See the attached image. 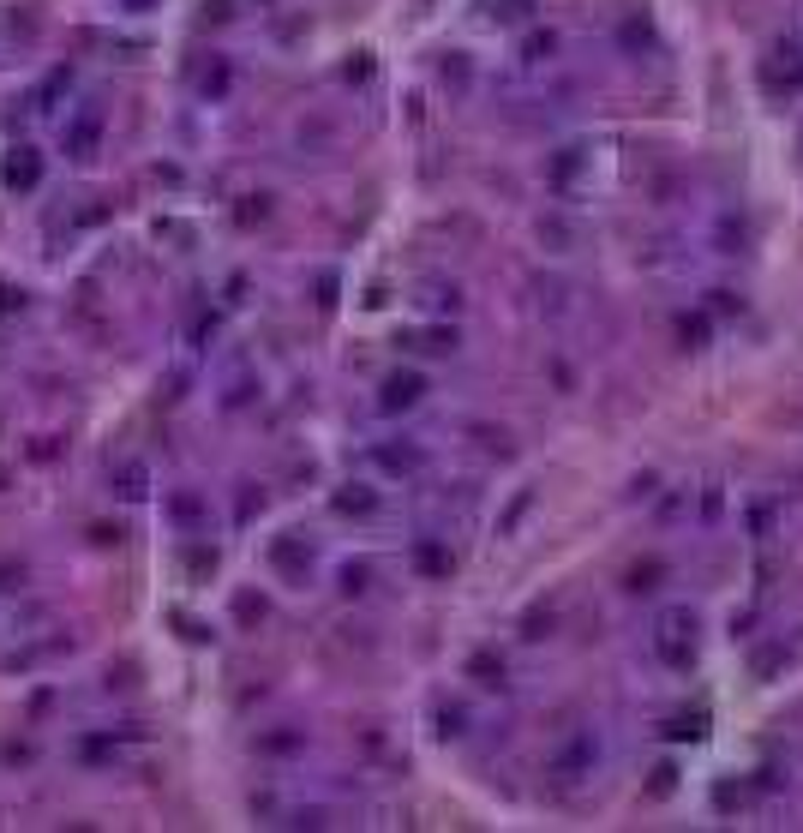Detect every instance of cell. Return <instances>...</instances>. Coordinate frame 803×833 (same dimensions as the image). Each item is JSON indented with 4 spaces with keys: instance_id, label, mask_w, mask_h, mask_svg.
<instances>
[{
    "instance_id": "cell-7",
    "label": "cell",
    "mask_w": 803,
    "mask_h": 833,
    "mask_svg": "<svg viewBox=\"0 0 803 833\" xmlns=\"http://www.w3.org/2000/svg\"><path fill=\"white\" fill-rule=\"evenodd\" d=\"M408 558H414V570H420L426 582H450V576H456V552H450L438 534H420Z\"/></svg>"
},
{
    "instance_id": "cell-2",
    "label": "cell",
    "mask_w": 803,
    "mask_h": 833,
    "mask_svg": "<svg viewBox=\"0 0 803 833\" xmlns=\"http://www.w3.org/2000/svg\"><path fill=\"white\" fill-rule=\"evenodd\" d=\"M426 372L420 366H396L384 384H378V414H414L420 402H426Z\"/></svg>"
},
{
    "instance_id": "cell-33",
    "label": "cell",
    "mask_w": 803,
    "mask_h": 833,
    "mask_svg": "<svg viewBox=\"0 0 803 833\" xmlns=\"http://www.w3.org/2000/svg\"><path fill=\"white\" fill-rule=\"evenodd\" d=\"M0 756H6V762H12V768H18V762H36V744H6V750H0Z\"/></svg>"
},
{
    "instance_id": "cell-9",
    "label": "cell",
    "mask_w": 803,
    "mask_h": 833,
    "mask_svg": "<svg viewBox=\"0 0 803 833\" xmlns=\"http://www.w3.org/2000/svg\"><path fill=\"white\" fill-rule=\"evenodd\" d=\"M408 354H456L462 348V336H456V324H432V330H408V336H396Z\"/></svg>"
},
{
    "instance_id": "cell-13",
    "label": "cell",
    "mask_w": 803,
    "mask_h": 833,
    "mask_svg": "<svg viewBox=\"0 0 803 833\" xmlns=\"http://www.w3.org/2000/svg\"><path fill=\"white\" fill-rule=\"evenodd\" d=\"M468 678H474L480 690H510V666H504L492 648H480V654L468 660Z\"/></svg>"
},
{
    "instance_id": "cell-19",
    "label": "cell",
    "mask_w": 803,
    "mask_h": 833,
    "mask_svg": "<svg viewBox=\"0 0 803 833\" xmlns=\"http://www.w3.org/2000/svg\"><path fill=\"white\" fill-rule=\"evenodd\" d=\"M258 750L264 756H294V750H306V732H270V738H258Z\"/></svg>"
},
{
    "instance_id": "cell-16",
    "label": "cell",
    "mask_w": 803,
    "mask_h": 833,
    "mask_svg": "<svg viewBox=\"0 0 803 833\" xmlns=\"http://www.w3.org/2000/svg\"><path fill=\"white\" fill-rule=\"evenodd\" d=\"M624 588H630V594H660V588H666V564H660V558H642V564H630Z\"/></svg>"
},
{
    "instance_id": "cell-4",
    "label": "cell",
    "mask_w": 803,
    "mask_h": 833,
    "mask_svg": "<svg viewBox=\"0 0 803 833\" xmlns=\"http://www.w3.org/2000/svg\"><path fill=\"white\" fill-rule=\"evenodd\" d=\"M96 144H102V114H96V108H78V114L60 126V150H66L72 162H90Z\"/></svg>"
},
{
    "instance_id": "cell-6",
    "label": "cell",
    "mask_w": 803,
    "mask_h": 833,
    "mask_svg": "<svg viewBox=\"0 0 803 833\" xmlns=\"http://www.w3.org/2000/svg\"><path fill=\"white\" fill-rule=\"evenodd\" d=\"M0 186H6V192H36V186H42V156H36V144H18V150L0 162Z\"/></svg>"
},
{
    "instance_id": "cell-10",
    "label": "cell",
    "mask_w": 803,
    "mask_h": 833,
    "mask_svg": "<svg viewBox=\"0 0 803 833\" xmlns=\"http://www.w3.org/2000/svg\"><path fill=\"white\" fill-rule=\"evenodd\" d=\"M108 486H114L126 504H138V498H150V468H144L138 456H126L120 468H108Z\"/></svg>"
},
{
    "instance_id": "cell-32",
    "label": "cell",
    "mask_w": 803,
    "mask_h": 833,
    "mask_svg": "<svg viewBox=\"0 0 803 833\" xmlns=\"http://www.w3.org/2000/svg\"><path fill=\"white\" fill-rule=\"evenodd\" d=\"M0 312H24V288H12V282H0Z\"/></svg>"
},
{
    "instance_id": "cell-30",
    "label": "cell",
    "mask_w": 803,
    "mask_h": 833,
    "mask_svg": "<svg viewBox=\"0 0 803 833\" xmlns=\"http://www.w3.org/2000/svg\"><path fill=\"white\" fill-rule=\"evenodd\" d=\"M222 90H228V66H222V60H216V66H210V72H204V96H222Z\"/></svg>"
},
{
    "instance_id": "cell-8",
    "label": "cell",
    "mask_w": 803,
    "mask_h": 833,
    "mask_svg": "<svg viewBox=\"0 0 803 833\" xmlns=\"http://www.w3.org/2000/svg\"><path fill=\"white\" fill-rule=\"evenodd\" d=\"M378 504H384V498H378V486H366V480H348V486L330 492V510H336V516H378Z\"/></svg>"
},
{
    "instance_id": "cell-23",
    "label": "cell",
    "mask_w": 803,
    "mask_h": 833,
    "mask_svg": "<svg viewBox=\"0 0 803 833\" xmlns=\"http://www.w3.org/2000/svg\"><path fill=\"white\" fill-rule=\"evenodd\" d=\"M540 240H558L552 252H570V240H576V228H570L564 216H546V222H540Z\"/></svg>"
},
{
    "instance_id": "cell-1",
    "label": "cell",
    "mask_w": 803,
    "mask_h": 833,
    "mask_svg": "<svg viewBox=\"0 0 803 833\" xmlns=\"http://www.w3.org/2000/svg\"><path fill=\"white\" fill-rule=\"evenodd\" d=\"M654 660L672 666V672H690L696 666V612L690 606H666L654 618Z\"/></svg>"
},
{
    "instance_id": "cell-11",
    "label": "cell",
    "mask_w": 803,
    "mask_h": 833,
    "mask_svg": "<svg viewBox=\"0 0 803 833\" xmlns=\"http://www.w3.org/2000/svg\"><path fill=\"white\" fill-rule=\"evenodd\" d=\"M582 168H588V144H564V150L552 156V168H546V180H552L558 192H570V186L582 180Z\"/></svg>"
},
{
    "instance_id": "cell-18",
    "label": "cell",
    "mask_w": 803,
    "mask_h": 833,
    "mask_svg": "<svg viewBox=\"0 0 803 833\" xmlns=\"http://www.w3.org/2000/svg\"><path fill=\"white\" fill-rule=\"evenodd\" d=\"M708 330H714L708 312H684V318H678V342H684V348H708Z\"/></svg>"
},
{
    "instance_id": "cell-21",
    "label": "cell",
    "mask_w": 803,
    "mask_h": 833,
    "mask_svg": "<svg viewBox=\"0 0 803 833\" xmlns=\"http://www.w3.org/2000/svg\"><path fill=\"white\" fill-rule=\"evenodd\" d=\"M366 588H372V564H366V558H360V564H342V594L354 600V594H366Z\"/></svg>"
},
{
    "instance_id": "cell-24",
    "label": "cell",
    "mask_w": 803,
    "mask_h": 833,
    "mask_svg": "<svg viewBox=\"0 0 803 833\" xmlns=\"http://www.w3.org/2000/svg\"><path fill=\"white\" fill-rule=\"evenodd\" d=\"M186 576H216V546H186Z\"/></svg>"
},
{
    "instance_id": "cell-17",
    "label": "cell",
    "mask_w": 803,
    "mask_h": 833,
    "mask_svg": "<svg viewBox=\"0 0 803 833\" xmlns=\"http://www.w3.org/2000/svg\"><path fill=\"white\" fill-rule=\"evenodd\" d=\"M522 60H528V66L558 60V30H528V36H522Z\"/></svg>"
},
{
    "instance_id": "cell-22",
    "label": "cell",
    "mask_w": 803,
    "mask_h": 833,
    "mask_svg": "<svg viewBox=\"0 0 803 833\" xmlns=\"http://www.w3.org/2000/svg\"><path fill=\"white\" fill-rule=\"evenodd\" d=\"M78 756H84V762H120V744H114V732H108V738H84Z\"/></svg>"
},
{
    "instance_id": "cell-20",
    "label": "cell",
    "mask_w": 803,
    "mask_h": 833,
    "mask_svg": "<svg viewBox=\"0 0 803 833\" xmlns=\"http://www.w3.org/2000/svg\"><path fill=\"white\" fill-rule=\"evenodd\" d=\"M618 42H624V48H648V42H654V30H648V18H636V12H630V18L618 24Z\"/></svg>"
},
{
    "instance_id": "cell-34",
    "label": "cell",
    "mask_w": 803,
    "mask_h": 833,
    "mask_svg": "<svg viewBox=\"0 0 803 833\" xmlns=\"http://www.w3.org/2000/svg\"><path fill=\"white\" fill-rule=\"evenodd\" d=\"M174 516H180V522H192V516H198V498H192V492H186V498H174Z\"/></svg>"
},
{
    "instance_id": "cell-26",
    "label": "cell",
    "mask_w": 803,
    "mask_h": 833,
    "mask_svg": "<svg viewBox=\"0 0 803 833\" xmlns=\"http://www.w3.org/2000/svg\"><path fill=\"white\" fill-rule=\"evenodd\" d=\"M234 618H240V624H264V600H258V594H240V600H234Z\"/></svg>"
},
{
    "instance_id": "cell-35",
    "label": "cell",
    "mask_w": 803,
    "mask_h": 833,
    "mask_svg": "<svg viewBox=\"0 0 803 833\" xmlns=\"http://www.w3.org/2000/svg\"><path fill=\"white\" fill-rule=\"evenodd\" d=\"M672 774H678V768H660V774H654V798H666V792H672V786H678V780H672Z\"/></svg>"
},
{
    "instance_id": "cell-36",
    "label": "cell",
    "mask_w": 803,
    "mask_h": 833,
    "mask_svg": "<svg viewBox=\"0 0 803 833\" xmlns=\"http://www.w3.org/2000/svg\"><path fill=\"white\" fill-rule=\"evenodd\" d=\"M144 6H150V0H132V12H144Z\"/></svg>"
},
{
    "instance_id": "cell-27",
    "label": "cell",
    "mask_w": 803,
    "mask_h": 833,
    "mask_svg": "<svg viewBox=\"0 0 803 833\" xmlns=\"http://www.w3.org/2000/svg\"><path fill=\"white\" fill-rule=\"evenodd\" d=\"M528 12H534V0H498L492 6V18H504V24H522Z\"/></svg>"
},
{
    "instance_id": "cell-15",
    "label": "cell",
    "mask_w": 803,
    "mask_h": 833,
    "mask_svg": "<svg viewBox=\"0 0 803 833\" xmlns=\"http://www.w3.org/2000/svg\"><path fill=\"white\" fill-rule=\"evenodd\" d=\"M660 738H666V744H702V738H708V714H702V708H696V714H672V720L660 726Z\"/></svg>"
},
{
    "instance_id": "cell-28",
    "label": "cell",
    "mask_w": 803,
    "mask_h": 833,
    "mask_svg": "<svg viewBox=\"0 0 803 833\" xmlns=\"http://www.w3.org/2000/svg\"><path fill=\"white\" fill-rule=\"evenodd\" d=\"M342 78H348V84H366V78H372V54L360 48V54H354V60L342 66Z\"/></svg>"
},
{
    "instance_id": "cell-3",
    "label": "cell",
    "mask_w": 803,
    "mask_h": 833,
    "mask_svg": "<svg viewBox=\"0 0 803 833\" xmlns=\"http://www.w3.org/2000/svg\"><path fill=\"white\" fill-rule=\"evenodd\" d=\"M762 84L774 96H803V48L798 42H774L762 60Z\"/></svg>"
},
{
    "instance_id": "cell-12",
    "label": "cell",
    "mask_w": 803,
    "mask_h": 833,
    "mask_svg": "<svg viewBox=\"0 0 803 833\" xmlns=\"http://www.w3.org/2000/svg\"><path fill=\"white\" fill-rule=\"evenodd\" d=\"M594 762H600V744L582 732V738H570V750L558 756V780H582V774H594Z\"/></svg>"
},
{
    "instance_id": "cell-14",
    "label": "cell",
    "mask_w": 803,
    "mask_h": 833,
    "mask_svg": "<svg viewBox=\"0 0 803 833\" xmlns=\"http://www.w3.org/2000/svg\"><path fill=\"white\" fill-rule=\"evenodd\" d=\"M378 468H390V474H420V468H426V450H420V444H378Z\"/></svg>"
},
{
    "instance_id": "cell-31",
    "label": "cell",
    "mask_w": 803,
    "mask_h": 833,
    "mask_svg": "<svg viewBox=\"0 0 803 833\" xmlns=\"http://www.w3.org/2000/svg\"><path fill=\"white\" fill-rule=\"evenodd\" d=\"M234 216H240V222H246V228H252V222H264V216H270V198H264V192H258V204H240V210H234Z\"/></svg>"
},
{
    "instance_id": "cell-5",
    "label": "cell",
    "mask_w": 803,
    "mask_h": 833,
    "mask_svg": "<svg viewBox=\"0 0 803 833\" xmlns=\"http://www.w3.org/2000/svg\"><path fill=\"white\" fill-rule=\"evenodd\" d=\"M270 570L288 576L294 588H306V570H312V546H306V534H276V540H270Z\"/></svg>"
},
{
    "instance_id": "cell-25",
    "label": "cell",
    "mask_w": 803,
    "mask_h": 833,
    "mask_svg": "<svg viewBox=\"0 0 803 833\" xmlns=\"http://www.w3.org/2000/svg\"><path fill=\"white\" fill-rule=\"evenodd\" d=\"M468 732V714L462 708H438V738H462Z\"/></svg>"
},
{
    "instance_id": "cell-29",
    "label": "cell",
    "mask_w": 803,
    "mask_h": 833,
    "mask_svg": "<svg viewBox=\"0 0 803 833\" xmlns=\"http://www.w3.org/2000/svg\"><path fill=\"white\" fill-rule=\"evenodd\" d=\"M438 72H444V84H468V60H462V54H444Z\"/></svg>"
}]
</instances>
